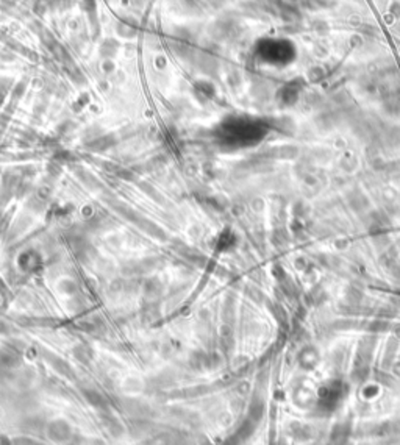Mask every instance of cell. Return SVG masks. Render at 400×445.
<instances>
[{"instance_id":"6da1fadb","label":"cell","mask_w":400,"mask_h":445,"mask_svg":"<svg viewBox=\"0 0 400 445\" xmlns=\"http://www.w3.org/2000/svg\"><path fill=\"white\" fill-rule=\"evenodd\" d=\"M46 431H47V436L50 440L58 442V443H64V442L72 439V426L63 419L52 420L47 425Z\"/></svg>"},{"instance_id":"7a4b0ae2","label":"cell","mask_w":400,"mask_h":445,"mask_svg":"<svg viewBox=\"0 0 400 445\" xmlns=\"http://www.w3.org/2000/svg\"><path fill=\"white\" fill-rule=\"evenodd\" d=\"M86 395V399H88V402L93 405V406H96V408H107V405H105V400H103V397L102 395H99L97 392H94V390H88L84 393Z\"/></svg>"},{"instance_id":"3957f363","label":"cell","mask_w":400,"mask_h":445,"mask_svg":"<svg viewBox=\"0 0 400 445\" xmlns=\"http://www.w3.org/2000/svg\"><path fill=\"white\" fill-rule=\"evenodd\" d=\"M146 445H172V439L169 434H156L153 437H150L149 440H146Z\"/></svg>"}]
</instances>
